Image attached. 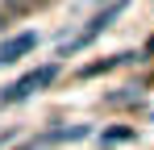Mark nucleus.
<instances>
[{
  "mask_svg": "<svg viewBox=\"0 0 154 150\" xmlns=\"http://www.w3.org/2000/svg\"><path fill=\"white\" fill-rule=\"evenodd\" d=\"M17 150H38V142H25V146H17Z\"/></svg>",
  "mask_w": 154,
  "mask_h": 150,
  "instance_id": "0eeeda50",
  "label": "nucleus"
},
{
  "mask_svg": "<svg viewBox=\"0 0 154 150\" xmlns=\"http://www.w3.org/2000/svg\"><path fill=\"white\" fill-rule=\"evenodd\" d=\"M121 13H125V0H112V4H108V8L100 13V17H92V21H88V29L79 33L75 42H71V46H63V58H67V54H75V50H83L88 42H96V38H100V33H104V29H108L112 21H117Z\"/></svg>",
  "mask_w": 154,
  "mask_h": 150,
  "instance_id": "f03ea898",
  "label": "nucleus"
},
{
  "mask_svg": "<svg viewBox=\"0 0 154 150\" xmlns=\"http://www.w3.org/2000/svg\"><path fill=\"white\" fill-rule=\"evenodd\" d=\"M129 138H133V129H108L104 133V142H129Z\"/></svg>",
  "mask_w": 154,
  "mask_h": 150,
  "instance_id": "423d86ee",
  "label": "nucleus"
},
{
  "mask_svg": "<svg viewBox=\"0 0 154 150\" xmlns=\"http://www.w3.org/2000/svg\"><path fill=\"white\" fill-rule=\"evenodd\" d=\"M92 129L88 125H71V129H58V133H50V142H79V138H88Z\"/></svg>",
  "mask_w": 154,
  "mask_h": 150,
  "instance_id": "20e7f679",
  "label": "nucleus"
},
{
  "mask_svg": "<svg viewBox=\"0 0 154 150\" xmlns=\"http://www.w3.org/2000/svg\"><path fill=\"white\" fill-rule=\"evenodd\" d=\"M54 71H58V67H54V63H46L42 71H29V75H21L17 83H8V88L0 92V104H17V100H25L29 92H42V88H46V83L54 79Z\"/></svg>",
  "mask_w": 154,
  "mask_h": 150,
  "instance_id": "f257e3e1",
  "label": "nucleus"
},
{
  "mask_svg": "<svg viewBox=\"0 0 154 150\" xmlns=\"http://www.w3.org/2000/svg\"><path fill=\"white\" fill-rule=\"evenodd\" d=\"M38 50V33L25 29V33H13V38H4L0 42V63H17V58H25Z\"/></svg>",
  "mask_w": 154,
  "mask_h": 150,
  "instance_id": "7ed1b4c3",
  "label": "nucleus"
},
{
  "mask_svg": "<svg viewBox=\"0 0 154 150\" xmlns=\"http://www.w3.org/2000/svg\"><path fill=\"white\" fill-rule=\"evenodd\" d=\"M25 8V0H0V21H8V17H17Z\"/></svg>",
  "mask_w": 154,
  "mask_h": 150,
  "instance_id": "39448f33",
  "label": "nucleus"
}]
</instances>
